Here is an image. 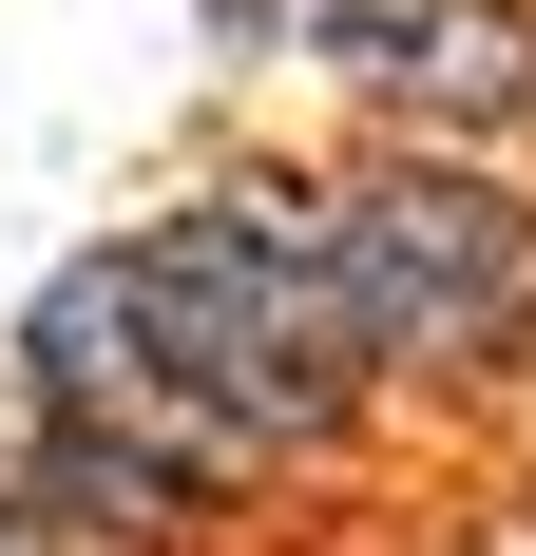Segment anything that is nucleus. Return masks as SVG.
I'll use <instances>...</instances> for the list:
<instances>
[{"label":"nucleus","mask_w":536,"mask_h":556,"mask_svg":"<svg viewBox=\"0 0 536 556\" xmlns=\"http://www.w3.org/2000/svg\"><path fill=\"white\" fill-rule=\"evenodd\" d=\"M383 365L307 250V173H212L20 307V460L97 556H212L268 480H345Z\"/></svg>","instance_id":"f257e3e1"},{"label":"nucleus","mask_w":536,"mask_h":556,"mask_svg":"<svg viewBox=\"0 0 536 556\" xmlns=\"http://www.w3.org/2000/svg\"><path fill=\"white\" fill-rule=\"evenodd\" d=\"M230 39H288L365 135L536 154V0H212Z\"/></svg>","instance_id":"7ed1b4c3"},{"label":"nucleus","mask_w":536,"mask_h":556,"mask_svg":"<svg viewBox=\"0 0 536 556\" xmlns=\"http://www.w3.org/2000/svg\"><path fill=\"white\" fill-rule=\"evenodd\" d=\"M307 250L365 327L383 403H498L536 384V173L460 135H365L307 173Z\"/></svg>","instance_id":"f03ea898"}]
</instances>
